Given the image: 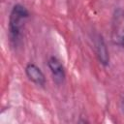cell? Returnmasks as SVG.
I'll return each instance as SVG.
<instances>
[{
    "instance_id": "6da1fadb",
    "label": "cell",
    "mask_w": 124,
    "mask_h": 124,
    "mask_svg": "<svg viewBox=\"0 0 124 124\" xmlns=\"http://www.w3.org/2000/svg\"><path fill=\"white\" fill-rule=\"evenodd\" d=\"M28 18L29 12L22 4L16 3L13 6L10 12L8 23L9 41L12 47L16 48L21 44L23 30Z\"/></svg>"
},
{
    "instance_id": "7a4b0ae2",
    "label": "cell",
    "mask_w": 124,
    "mask_h": 124,
    "mask_svg": "<svg viewBox=\"0 0 124 124\" xmlns=\"http://www.w3.org/2000/svg\"><path fill=\"white\" fill-rule=\"evenodd\" d=\"M111 40L113 44L124 49V11L122 9L115 10L112 15Z\"/></svg>"
},
{
    "instance_id": "3957f363",
    "label": "cell",
    "mask_w": 124,
    "mask_h": 124,
    "mask_svg": "<svg viewBox=\"0 0 124 124\" xmlns=\"http://www.w3.org/2000/svg\"><path fill=\"white\" fill-rule=\"evenodd\" d=\"M92 40L97 59L104 67H108L109 64V53L103 36L99 33H96L93 35Z\"/></svg>"
},
{
    "instance_id": "277c9868",
    "label": "cell",
    "mask_w": 124,
    "mask_h": 124,
    "mask_svg": "<svg viewBox=\"0 0 124 124\" xmlns=\"http://www.w3.org/2000/svg\"><path fill=\"white\" fill-rule=\"evenodd\" d=\"M47 67L54 82L58 85L62 84L66 78V72L63 63L56 56H50L47 60Z\"/></svg>"
},
{
    "instance_id": "5b68a950",
    "label": "cell",
    "mask_w": 124,
    "mask_h": 124,
    "mask_svg": "<svg viewBox=\"0 0 124 124\" xmlns=\"http://www.w3.org/2000/svg\"><path fill=\"white\" fill-rule=\"evenodd\" d=\"M25 74L29 80H31L33 83L45 86L46 84V77L43 71L34 63H28L25 67Z\"/></svg>"
},
{
    "instance_id": "8992f818",
    "label": "cell",
    "mask_w": 124,
    "mask_h": 124,
    "mask_svg": "<svg viewBox=\"0 0 124 124\" xmlns=\"http://www.w3.org/2000/svg\"><path fill=\"white\" fill-rule=\"evenodd\" d=\"M122 107H123V109H124V97H123V100H122Z\"/></svg>"
}]
</instances>
